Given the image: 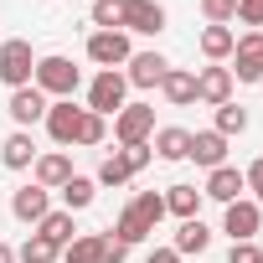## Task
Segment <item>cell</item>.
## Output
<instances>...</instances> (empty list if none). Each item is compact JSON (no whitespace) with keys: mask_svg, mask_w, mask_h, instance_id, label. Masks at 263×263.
<instances>
[{"mask_svg":"<svg viewBox=\"0 0 263 263\" xmlns=\"http://www.w3.org/2000/svg\"><path fill=\"white\" fill-rule=\"evenodd\" d=\"M78 83H83V67H78L72 57H62V52H52V57H36L31 88H42L47 98H72V93H78Z\"/></svg>","mask_w":263,"mask_h":263,"instance_id":"obj_1","label":"cell"},{"mask_svg":"<svg viewBox=\"0 0 263 263\" xmlns=\"http://www.w3.org/2000/svg\"><path fill=\"white\" fill-rule=\"evenodd\" d=\"M31 72H36L31 42L26 36H6V42H0V83L16 93V88H31Z\"/></svg>","mask_w":263,"mask_h":263,"instance_id":"obj_2","label":"cell"},{"mask_svg":"<svg viewBox=\"0 0 263 263\" xmlns=\"http://www.w3.org/2000/svg\"><path fill=\"white\" fill-rule=\"evenodd\" d=\"M150 135H155V108H150V103H124V108L114 114V140H119V150H124V145H150Z\"/></svg>","mask_w":263,"mask_h":263,"instance_id":"obj_3","label":"cell"},{"mask_svg":"<svg viewBox=\"0 0 263 263\" xmlns=\"http://www.w3.org/2000/svg\"><path fill=\"white\" fill-rule=\"evenodd\" d=\"M124 93H129V83H124V72L119 67H103V72H93V83H88V114H119L124 108Z\"/></svg>","mask_w":263,"mask_h":263,"instance_id":"obj_4","label":"cell"},{"mask_svg":"<svg viewBox=\"0 0 263 263\" xmlns=\"http://www.w3.org/2000/svg\"><path fill=\"white\" fill-rule=\"evenodd\" d=\"M42 124H47V135H52L57 150H72V145H78V129H83V108H78L72 98H52Z\"/></svg>","mask_w":263,"mask_h":263,"instance_id":"obj_5","label":"cell"},{"mask_svg":"<svg viewBox=\"0 0 263 263\" xmlns=\"http://www.w3.org/2000/svg\"><path fill=\"white\" fill-rule=\"evenodd\" d=\"M258 227H263V206H258L253 196H237L232 206H222V232H227L232 242H253Z\"/></svg>","mask_w":263,"mask_h":263,"instance_id":"obj_6","label":"cell"},{"mask_svg":"<svg viewBox=\"0 0 263 263\" xmlns=\"http://www.w3.org/2000/svg\"><path fill=\"white\" fill-rule=\"evenodd\" d=\"M119 31H135V36H160V31H165V6H160V0H124Z\"/></svg>","mask_w":263,"mask_h":263,"instance_id":"obj_7","label":"cell"},{"mask_svg":"<svg viewBox=\"0 0 263 263\" xmlns=\"http://www.w3.org/2000/svg\"><path fill=\"white\" fill-rule=\"evenodd\" d=\"M129 57H135V47H129V31H93L88 36V62L103 72V67H124Z\"/></svg>","mask_w":263,"mask_h":263,"instance_id":"obj_8","label":"cell"},{"mask_svg":"<svg viewBox=\"0 0 263 263\" xmlns=\"http://www.w3.org/2000/svg\"><path fill=\"white\" fill-rule=\"evenodd\" d=\"M232 83H263V31H242L237 47H232Z\"/></svg>","mask_w":263,"mask_h":263,"instance_id":"obj_9","label":"cell"},{"mask_svg":"<svg viewBox=\"0 0 263 263\" xmlns=\"http://www.w3.org/2000/svg\"><path fill=\"white\" fill-rule=\"evenodd\" d=\"M47 103H52V98H47L42 88H16V93L6 98V114H11L16 129H31V124L47 119Z\"/></svg>","mask_w":263,"mask_h":263,"instance_id":"obj_10","label":"cell"},{"mask_svg":"<svg viewBox=\"0 0 263 263\" xmlns=\"http://www.w3.org/2000/svg\"><path fill=\"white\" fill-rule=\"evenodd\" d=\"M31 176H36V186L62 191L78 171H72V155H67V150H42V155H36V165H31Z\"/></svg>","mask_w":263,"mask_h":263,"instance_id":"obj_11","label":"cell"},{"mask_svg":"<svg viewBox=\"0 0 263 263\" xmlns=\"http://www.w3.org/2000/svg\"><path fill=\"white\" fill-rule=\"evenodd\" d=\"M171 72V62L160 57V52H135L124 62V83L129 88H160V78Z\"/></svg>","mask_w":263,"mask_h":263,"instance_id":"obj_12","label":"cell"},{"mask_svg":"<svg viewBox=\"0 0 263 263\" xmlns=\"http://www.w3.org/2000/svg\"><path fill=\"white\" fill-rule=\"evenodd\" d=\"M227 98H232V72H227L222 62H206V67L196 72V103L217 108V103H227Z\"/></svg>","mask_w":263,"mask_h":263,"instance_id":"obj_13","label":"cell"},{"mask_svg":"<svg viewBox=\"0 0 263 263\" xmlns=\"http://www.w3.org/2000/svg\"><path fill=\"white\" fill-rule=\"evenodd\" d=\"M242 191H248V186H242V171H237V165H217V171H206V186H201V196H206V201L232 206Z\"/></svg>","mask_w":263,"mask_h":263,"instance_id":"obj_14","label":"cell"},{"mask_svg":"<svg viewBox=\"0 0 263 263\" xmlns=\"http://www.w3.org/2000/svg\"><path fill=\"white\" fill-rule=\"evenodd\" d=\"M11 212H16V222H26V227H36V222H42V217L52 212V191L31 181V186H21V191L11 196Z\"/></svg>","mask_w":263,"mask_h":263,"instance_id":"obj_15","label":"cell"},{"mask_svg":"<svg viewBox=\"0 0 263 263\" xmlns=\"http://www.w3.org/2000/svg\"><path fill=\"white\" fill-rule=\"evenodd\" d=\"M186 160H196L201 171H217V165H227V140L217 135V129H196V135H191V150H186Z\"/></svg>","mask_w":263,"mask_h":263,"instance_id":"obj_16","label":"cell"},{"mask_svg":"<svg viewBox=\"0 0 263 263\" xmlns=\"http://www.w3.org/2000/svg\"><path fill=\"white\" fill-rule=\"evenodd\" d=\"M36 140H31V129H16V135H6V145H0V165L6 171H31L36 165Z\"/></svg>","mask_w":263,"mask_h":263,"instance_id":"obj_17","label":"cell"},{"mask_svg":"<svg viewBox=\"0 0 263 263\" xmlns=\"http://www.w3.org/2000/svg\"><path fill=\"white\" fill-rule=\"evenodd\" d=\"M165 196V217H181V222H191V217H201V186H186V181H176V186H165L160 191Z\"/></svg>","mask_w":263,"mask_h":263,"instance_id":"obj_18","label":"cell"},{"mask_svg":"<svg viewBox=\"0 0 263 263\" xmlns=\"http://www.w3.org/2000/svg\"><path fill=\"white\" fill-rule=\"evenodd\" d=\"M160 93H165L171 108H191V103H196V72H191V67H171V72L160 78Z\"/></svg>","mask_w":263,"mask_h":263,"instance_id":"obj_19","label":"cell"},{"mask_svg":"<svg viewBox=\"0 0 263 263\" xmlns=\"http://www.w3.org/2000/svg\"><path fill=\"white\" fill-rule=\"evenodd\" d=\"M150 150H155V160H186V150H191V129H181V124L155 129V135H150Z\"/></svg>","mask_w":263,"mask_h":263,"instance_id":"obj_20","label":"cell"},{"mask_svg":"<svg viewBox=\"0 0 263 263\" xmlns=\"http://www.w3.org/2000/svg\"><path fill=\"white\" fill-rule=\"evenodd\" d=\"M171 248H176L181 258H191V253L201 258V253L212 248V227H206L201 217H191V222H181V227H176V242H171Z\"/></svg>","mask_w":263,"mask_h":263,"instance_id":"obj_21","label":"cell"},{"mask_svg":"<svg viewBox=\"0 0 263 263\" xmlns=\"http://www.w3.org/2000/svg\"><path fill=\"white\" fill-rule=\"evenodd\" d=\"M57 196H62V212H88L93 196H98V181H93V176H72Z\"/></svg>","mask_w":263,"mask_h":263,"instance_id":"obj_22","label":"cell"},{"mask_svg":"<svg viewBox=\"0 0 263 263\" xmlns=\"http://www.w3.org/2000/svg\"><path fill=\"white\" fill-rule=\"evenodd\" d=\"M62 263H103V232H78L62 248Z\"/></svg>","mask_w":263,"mask_h":263,"instance_id":"obj_23","label":"cell"},{"mask_svg":"<svg viewBox=\"0 0 263 263\" xmlns=\"http://www.w3.org/2000/svg\"><path fill=\"white\" fill-rule=\"evenodd\" d=\"M108 232H114L119 242H129V248H135V242H145V237H150L155 227H150V222H145V217H140L135 206H124V212L114 217V227H108Z\"/></svg>","mask_w":263,"mask_h":263,"instance_id":"obj_24","label":"cell"},{"mask_svg":"<svg viewBox=\"0 0 263 263\" xmlns=\"http://www.w3.org/2000/svg\"><path fill=\"white\" fill-rule=\"evenodd\" d=\"M232 47H237L232 26H201V57H206V62H222V57H232Z\"/></svg>","mask_w":263,"mask_h":263,"instance_id":"obj_25","label":"cell"},{"mask_svg":"<svg viewBox=\"0 0 263 263\" xmlns=\"http://www.w3.org/2000/svg\"><path fill=\"white\" fill-rule=\"evenodd\" d=\"M36 232H42L52 248H67V242L78 237V227H72V212H47V217L36 222Z\"/></svg>","mask_w":263,"mask_h":263,"instance_id":"obj_26","label":"cell"},{"mask_svg":"<svg viewBox=\"0 0 263 263\" xmlns=\"http://www.w3.org/2000/svg\"><path fill=\"white\" fill-rule=\"evenodd\" d=\"M212 129H217L222 140L242 135V129H248V108H242V103H232V98H227V103H217V124H212Z\"/></svg>","mask_w":263,"mask_h":263,"instance_id":"obj_27","label":"cell"},{"mask_svg":"<svg viewBox=\"0 0 263 263\" xmlns=\"http://www.w3.org/2000/svg\"><path fill=\"white\" fill-rule=\"evenodd\" d=\"M57 258H62V248H52L42 232H31V237L16 248V263H57Z\"/></svg>","mask_w":263,"mask_h":263,"instance_id":"obj_28","label":"cell"},{"mask_svg":"<svg viewBox=\"0 0 263 263\" xmlns=\"http://www.w3.org/2000/svg\"><path fill=\"white\" fill-rule=\"evenodd\" d=\"M98 186H129V181H135V171H129L124 165V155L114 150V155H103V165H98V176H93Z\"/></svg>","mask_w":263,"mask_h":263,"instance_id":"obj_29","label":"cell"},{"mask_svg":"<svg viewBox=\"0 0 263 263\" xmlns=\"http://www.w3.org/2000/svg\"><path fill=\"white\" fill-rule=\"evenodd\" d=\"M103 140H108V119H103V114H88V108H83V129H78V145H83V150H93V145H103Z\"/></svg>","mask_w":263,"mask_h":263,"instance_id":"obj_30","label":"cell"},{"mask_svg":"<svg viewBox=\"0 0 263 263\" xmlns=\"http://www.w3.org/2000/svg\"><path fill=\"white\" fill-rule=\"evenodd\" d=\"M93 26L98 31H119V16H124V0H93Z\"/></svg>","mask_w":263,"mask_h":263,"instance_id":"obj_31","label":"cell"},{"mask_svg":"<svg viewBox=\"0 0 263 263\" xmlns=\"http://www.w3.org/2000/svg\"><path fill=\"white\" fill-rule=\"evenodd\" d=\"M201 16H206V26H227V21H237V0H201Z\"/></svg>","mask_w":263,"mask_h":263,"instance_id":"obj_32","label":"cell"},{"mask_svg":"<svg viewBox=\"0 0 263 263\" xmlns=\"http://www.w3.org/2000/svg\"><path fill=\"white\" fill-rule=\"evenodd\" d=\"M119 155H124V165H129V171H135V176H140V171H145V165L155 160V150H150V145H124Z\"/></svg>","mask_w":263,"mask_h":263,"instance_id":"obj_33","label":"cell"},{"mask_svg":"<svg viewBox=\"0 0 263 263\" xmlns=\"http://www.w3.org/2000/svg\"><path fill=\"white\" fill-rule=\"evenodd\" d=\"M237 21L248 31H263V0H237Z\"/></svg>","mask_w":263,"mask_h":263,"instance_id":"obj_34","label":"cell"},{"mask_svg":"<svg viewBox=\"0 0 263 263\" xmlns=\"http://www.w3.org/2000/svg\"><path fill=\"white\" fill-rule=\"evenodd\" d=\"M227 263H263V248L258 242H232L227 248Z\"/></svg>","mask_w":263,"mask_h":263,"instance_id":"obj_35","label":"cell"},{"mask_svg":"<svg viewBox=\"0 0 263 263\" xmlns=\"http://www.w3.org/2000/svg\"><path fill=\"white\" fill-rule=\"evenodd\" d=\"M242 186H248V191H253V201L263 206V155H258V160L242 171Z\"/></svg>","mask_w":263,"mask_h":263,"instance_id":"obj_36","label":"cell"},{"mask_svg":"<svg viewBox=\"0 0 263 263\" xmlns=\"http://www.w3.org/2000/svg\"><path fill=\"white\" fill-rule=\"evenodd\" d=\"M129 258V242H119L114 232H103V263H124Z\"/></svg>","mask_w":263,"mask_h":263,"instance_id":"obj_37","label":"cell"},{"mask_svg":"<svg viewBox=\"0 0 263 263\" xmlns=\"http://www.w3.org/2000/svg\"><path fill=\"white\" fill-rule=\"evenodd\" d=\"M150 263H181L176 248H150Z\"/></svg>","mask_w":263,"mask_h":263,"instance_id":"obj_38","label":"cell"},{"mask_svg":"<svg viewBox=\"0 0 263 263\" xmlns=\"http://www.w3.org/2000/svg\"><path fill=\"white\" fill-rule=\"evenodd\" d=\"M0 263H16V248L11 242H0Z\"/></svg>","mask_w":263,"mask_h":263,"instance_id":"obj_39","label":"cell"}]
</instances>
